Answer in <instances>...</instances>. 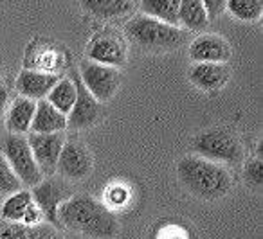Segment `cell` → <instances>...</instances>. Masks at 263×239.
Segmentation results:
<instances>
[{"label":"cell","instance_id":"cell-1","mask_svg":"<svg viewBox=\"0 0 263 239\" xmlns=\"http://www.w3.org/2000/svg\"><path fill=\"white\" fill-rule=\"evenodd\" d=\"M60 227L92 239H112L119 232L114 212L90 194H72L58 209Z\"/></svg>","mask_w":263,"mask_h":239},{"label":"cell","instance_id":"cell-2","mask_svg":"<svg viewBox=\"0 0 263 239\" xmlns=\"http://www.w3.org/2000/svg\"><path fill=\"white\" fill-rule=\"evenodd\" d=\"M177 176L187 192L200 200L223 198L233 189V176L226 166L209 162L197 155H187L179 160Z\"/></svg>","mask_w":263,"mask_h":239},{"label":"cell","instance_id":"cell-3","mask_svg":"<svg viewBox=\"0 0 263 239\" xmlns=\"http://www.w3.org/2000/svg\"><path fill=\"white\" fill-rule=\"evenodd\" d=\"M124 34L134 45L146 52H173L187 44V34L180 27L162 24L150 16H136L124 24Z\"/></svg>","mask_w":263,"mask_h":239},{"label":"cell","instance_id":"cell-4","mask_svg":"<svg viewBox=\"0 0 263 239\" xmlns=\"http://www.w3.org/2000/svg\"><path fill=\"white\" fill-rule=\"evenodd\" d=\"M197 156L215 164H240L243 160V146L240 138L226 128H211L193 138Z\"/></svg>","mask_w":263,"mask_h":239},{"label":"cell","instance_id":"cell-5","mask_svg":"<svg viewBox=\"0 0 263 239\" xmlns=\"http://www.w3.org/2000/svg\"><path fill=\"white\" fill-rule=\"evenodd\" d=\"M0 155L6 158V162L9 164L11 171L22 182L24 187L33 189L44 180L26 135L8 133L0 138Z\"/></svg>","mask_w":263,"mask_h":239},{"label":"cell","instance_id":"cell-6","mask_svg":"<svg viewBox=\"0 0 263 239\" xmlns=\"http://www.w3.org/2000/svg\"><path fill=\"white\" fill-rule=\"evenodd\" d=\"M88 62L119 69L126 63L128 49L124 38L114 29H101L87 44Z\"/></svg>","mask_w":263,"mask_h":239},{"label":"cell","instance_id":"cell-7","mask_svg":"<svg viewBox=\"0 0 263 239\" xmlns=\"http://www.w3.org/2000/svg\"><path fill=\"white\" fill-rule=\"evenodd\" d=\"M31 196H33V202L40 207L45 223L52 225L60 230L62 227L58 221V209L62 207V203H65L72 196L67 182L54 176L42 180L40 184L31 189Z\"/></svg>","mask_w":263,"mask_h":239},{"label":"cell","instance_id":"cell-8","mask_svg":"<svg viewBox=\"0 0 263 239\" xmlns=\"http://www.w3.org/2000/svg\"><path fill=\"white\" fill-rule=\"evenodd\" d=\"M80 79L96 101L106 103L119 90L121 74L114 67L99 65V63L94 62H85L80 69Z\"/></svg>","mask_w":263,"mask_h":239},{"label":"cell","instance_id":"cell-9","mask_svg":"<svg viewBox=\"0 0 263 239\" xmlns=\"http://www.w3.org/2000/svg\"><path fill=\"white\" fill-rule=\"evenodd\" d=\"M92 167L94 160L87 146L76 138H67L56 164V174L65 182H78L85 180L92 173Z\"/></svg>","mask_w":263,"mask_h":239},{"label":"cell","instance_id":"cell-10","mask_svg":"<svg viewBox=\"0 0 263 239\" xmlns=\"http://www.w3.org/2000/svg\"><path fill=\"white\" fill-rule=\"evenodd\" d=\"M26 137L42 176L52 178L56 174V164H58L60 153H62V148L67 141V135L65 133H51V135L27 133Z\"/></svg>","mask_w":263,"mask_h":239},{"label":"cell","instance_id":"cell-11","mask_svg":"<svg viewBox=\"0 0 263 239\" xmlns=\"http://www.w3.org/2000/svg\"><path fill=\"white\" fill-rule=\"evenodd\" d=\"M72 83L76 87V103H74L72 110L67 115V124L69 128L74 130H85V128L94 126L101 119V103H98L88 90L83 87L80 79V74H74Z\"/></svg>","mask_w":263,"mask_h":239},{"label":"cell","instance_id":"cell-12","mask_svg":"<svg viewBox=\"0 0 263 239\" xmlns=\"http://www.w3.org/2000/svg\"><path fill=\"white\" fill-rule=\"evenodd\" d=\"M190 58L195 63H222L231 59V45L218 34H200L190 44Z\"/></svg>","mask_w":263,"mask_h":239},{"label":"cell","instance_id":"cell-13","mask_svg":"<svg viewBox=\"0 0 263 239\" xmlns=\"http://www.w3.org/2000/svg\"><path fill=\"white\" fill-rule=\"evenodd\" d=\"M62 76L54 72H42V70H22L15 81L16 92L20 97L31 99V101H42L47 97L49 92L56 87Z\"/></svg>","mask_w":263,"mask_h":239},{"label":"cell","instance_id":"cell-14","mask_svg":"<svg viewBox=\"0 0 263 239\" xmlns=\"http://www.w3.org/2000/svg\"><path fill=\"white\" fill-rule=\"evenodd\" d=\"M229 67L222 63H193L187 77L202 92H216L229 81Z\"/></svg>","mask_w":263,"mask_h":239},{"label":"cell","instance_id":"cell-15","mask_svg":"<svg viewBox=\"0 0 263 239\" xmlns=\"http://www.w3.org/2000/svg\"><path fill=\"white\" fill-rule=\"evenodd\" d=\"M69 128L67 124V115L60 113L51 103L45 99L36 103V112H34L33 123H31L29 133L38 135H51V133H65Z\"/></svg>","mask_w":263,"mask_h":239},{"label":"cell","instance_id":"cell-16","mask_svg":"<svg viewBox=\"0 0 263 239\" xmlns=\"http://www.w3.org/2000/svg\"><path fill=\"white\" fill-rule=\"evenodd\" d=\"M34 112H36V101L20 97V95L13 99V103L8 106V113H6V128H8L9 133H29Z\"/></svg>","mask_w":263,"mask_h":239},{"label":"cell","instance_id":"cell-17","mask_svg":"<svg viewBox=\"0 0 263 239\" xmlns=\"http://www.w3.org/2000/svg\"><path fill=\"white\" fill-rule=\"evenodd\" d=\"M81 8L101 20H114L130 15L137 8V2L130 0H83Z\"/></svg>","mask_w":263,"mask_h":239},{"label":"cell","instance_id":"cell-18","mask_svg":"<svg viewBox=\"0 0 263 239\" xmlns=\"http://www.w3.org/2000/svg\"><path fill=\"white\" fill-rule=\"evenodd\" d=\"M209 18L202 0H184L179 6V27L186 33H200L208 27Z\"/></svg>","mask_w":263,"mask_h":239},{"label":"cell","instance_id":"cell-19","mask_svg":"<svg viewBox=\"0 0 263 239\" xmlns=\"http://www.w3.org/2000/svg\"><path fill=\"white\" fill-rule=\"evenodd\" d=\"M0 239H65L58 228L49 223H40L34 227L26 225H6L0 228Z\"/></svg>","mask_w":263,"mask_h":239},{"label":"cell","instance_id":"cell-20","mask_svg":"<svg viewBox=\"0 0 263 239\" xmlns=\"http://www.w3.org/2000/svg\"><path fill=\"white\" fill-rule=\"evenodd\" d=\"M179 6L180 0H143L139 2V9L144 16H150L173 27H179Z\"/></svg>","mask_w":263,"mask_h":239},{"label":"cell","instance_id":"cell-21","mask_svg":"<svg viewBox=\"0 0 263 239\" xmlns=\"http://www.w3.org/2000/svg\"><path fill=\"white\" fill-rule=\"evenodd\" d=\"M31 203H33L31 191L22 189V191H18V192H13V194H9L8 198L4 200V203L0 207V217L8 225L22 223L24 216H26Z\"/></svg>","mask_w":263,"mask_h":239},{"label":"cell","instance_id":"cell-22","mask_svg":"<svg viewBox=\"0 0 263 239\" xmlns=\"http://www.w3.org/2000/svg\"><path fill=\"white\" fill-rule=\"evenodd\" d=\"M45 101L51 103L60 113L69 115L74 103H76V87H74L72 79H70V77H62V79L56 83V87L49 92Z\"/></svg>","mask_w":263,"mask_h":239},{"label":"cell","instance_id":"cell-23","mask_svg":"<svg viewBox=\"0 0 263 239\" xmlns=\"http://www.w3.org/2000/svg\"><path fill=\"white\" fill-rule=\"evenodd\" d=\"M226 11L240 22H256L263 13V2L259 0H227Z\"/></svg>","mask_w":263,"mask_h":239},{"label":"cell","instance_id":"cell-24","mask_svg":"<svg viewBox=\"0 0 263 239\" xmlns=\"http://www.w3.org/2000/svg\"><path fill=\"white\" fill-rule=\"evenodd\" d=\"M26 189L22 185V182L15 176V173L11 171L9 164L6 162V158L0 155V194L4 196H9L13 192H18Z\"/></svg>","mask_w":263,"mask_h":239},{"label":"cell","instance_id":"cell-25","mask_svg":"<svg viewBox=\"0 0 263 239\" xmlns=\"http://www.w3.org/2000/svg\"><path fill=\"white\" fill-rule=\"evenodd\" d=\"M105 198H106V207H108V209L110 207L123 209V207H126L128 202H130L132 192L124 184H112L110 187H106Z\"/></svg>","mask_w":263,"mask_h":239},{"label":"cell","instance_id":"cell-26","mask_svg":"<svg viewBox=\"0 0 263 239\" xmlns=\"http://www.w3.org/2000/svg\"><path fill=\"white\" fill-rule=\"evenodd\" d=\"M245 180L249 182V185L252 187H259L263 182V164L261 158H251L243 167Z\"/></svg>","mask_w":263,"mask_h":239},{"label":"cell","instance_id":"cell-27","mask_svg":"<svg viewBox=\"0 0 263 239\" xmlns=\"http://www.w3.org/2000/svg\"><path fill=\"white\" fill-rule=\"evenodd\" d=\"M204 8H205V13H208V18L215 20L216 16L226 13V2H222V0H205Z\"/></svg>","mask_w":263,"mask_h":239},{"label":"cell","instance_id":"cell-28","mask_svg":"<svg viewBox=\"0 0 263 239\" xmlns=\"http://www.w3.org/2000/svg\"><path fill=\"white\" fill-rule=\"evenodd\" d=\"M8 106H9V90H8V87L0 85V115L6 112Z\"/></svg>","mask_w":263,"mask_h":239},{"label":"cell","instance_id":"cell-29","mask_svg":"<svg viewBox=\"0 0 263 239\" xmlns=\"http://www.w3.org/2000/svg\"><path fill=\"white\" fill-rule=\"evenodd\" d=\"M0 79H2V76H0Z\"/></svg>","mask_w":263,"mask_h":239}]
</instances>
